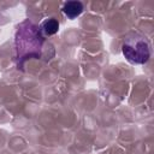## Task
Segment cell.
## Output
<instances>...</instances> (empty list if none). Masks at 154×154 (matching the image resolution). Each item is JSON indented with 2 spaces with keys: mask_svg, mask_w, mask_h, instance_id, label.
<instances>
[{
  "mask_svg": "<svg viewBox=\"0 0 154 154\" xmlns=\"http://www.w3.org/2000/svg\"><path fill=\"white\" fill-rule=\"evenodd\" d=\"M63 12L67 18L73 19L83 12V4L79 1H67L63 6Z\"/></svg>",
  "mask_w": 154,
  "mask_h": 154,
  "instance_id": "3",
  "label": "cell"
},
{
  "mask_svg": "<svg viewBox=\"0 0 154 154\" xmlns=\"http://www.w3.org/2000/svg\"><path fill=\"white\" fill-rule=\"evenodd\" d=\"M59 30V23L55 18H46L38 26V31L43 36H52Z\"/></svg>",
  "mask_w": 154,
  "mask_h": 154,
  "instance_id": "2",
  "label": "cell"
},
{
  "mask_svg": "<svg viewBox=\"0 0 154 154\" xmlns=\"http://www.w3.org/2000/svg\"><path fill=\"white\" fill-rule=\"evenodd\" d=\"M122 51L131 64H144L150 58V46L146 37L140 34H130L125 37Z\"/></svg>",
  "mask_w": 154,
  "mask_h": 154,
  "instance_id": "1",
  "label": "cell"
}]
</instances>
